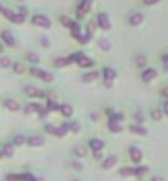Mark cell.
<instances>
[{"label":"cell","instance_id":"obj_19","mask_svg":"<svg viewBox=\"0 0 168 181\" xmlns=\"http://www.w3.org/2000/svg\"><path fill=\"white\" fill-rule=\"evenodd\" d=\"M5 106H6V108H9L13 112H16V110L20 109V106H19V103L15 99H8V101H5Z\"/></svg>","mask_w":168,"mask_h":181},{"label":"cell","instance_id":"obj_34","mask_svg":"<svg viewBox=\"0 0 168 181\" xmlns=\"http://www.w3.org/2000/svg\"><path fill=\"white\" fill-rule=\"evenodd\" d=\"M24 141H25V138L22 137V135H16L15 138H14V144L15 145H22L24 144Z\"/></svg>","mask_w":168,"mask_h":181},{"label":"cell","instance_id":"obj_5","mask_svg":"<svg viewBox=\"0 0 168 181\" xmlns=\"http://www.w3.org/2000/svg\"><path fill=\"white\" fill-rule=\"evenodd\" d=\"M104 77H105V79H104V81H105V86H106V87H111V86H113V81H114V78L116 77L115 70L106 67V68L104 70Z\"/></svg>","mask_w":168,"mask_h":181},{"label":"cell","instance_id":"obj_36","mask_svg":"<svg viewBox=\"0 0 168 181\" xmlns=\"http://www.w3.org/2000/svg\"><path fill=\"white\" fill-rule=\"evenodd\" d=\"M0 64H2V66L3 67H9L10 65H11V61H10V58H8V57H2V60H0Z\"/></svg>","mask_w":168,"mask_h":181},{"label":"cell","instance_id":"obj_40","mask_svg":"<svg viewBox=\"0 0 168 181\" xmlns=\"http://www.w3.org/2000/svg\"><path fill=\"white\" fill-rule=\"evenodd\" d=\"M137 65H139L140 67L146 65V57H145V56H139V57H137Z\"/></svg>","mask_w":168,"mask_h":181},{"label":"cell","instance_id":"obj_42","mask_svg":"<svg viewBox=\"0 0 168 181\" xmlns=\"http://www.w3.org/2000/svg\"><path fill=\"white\" fill-rule=\"evenodd\" d=\"M82 56H84V55H83L82 52H78V53H74V55H72V56H71V60H72V61H76V62H77V61H78V60H79Z\"/></svg>","mask_w":168,"mask_h":181},{"label":"cell","instance_id":"obj_11","mask_svg":"<svg viewBox=\"0 0 168 181\" xmlns=\"http://www.w3.org/2000/svg\"><path fill=\"white\" fill-rule=\"evenodd\" d=\"M89 145H90V148L94 150V152H100V150L104 148V143L102 140H99V139H91L89 141Z\"/></svg>","mask_w":168,"mask_h":181},{"label":"cell","instance_id":"obj_30","mask_svg":"<svg viewBox=\"0 0 168 181\" xmlns=\"http://www.w3.org/2000/svg\"><path fill=\"white\" fill-rule=\"evenodd\" d=\"M124 119V115H122V113H113L111 115H110V122H121V120Z\"/></svg>","mask_w":168,"mask_h":181},{"label":"cell","instance_id":"obj_38","mask_svg":"<svg viewBox=\"0 0 168 181\" xmlns=\"http://www.w3.org/2000/svg\"><path fill=\"white\" fill-rule=\"evenodd\" d=\"M69 129L73 132V133H78L79 132V124L77 122H71L69 123Z\"/></svg>","mask_w":168,"mask_h":181},{"label":"cell","instance_id":"obj_15","mask_svg":"<svg viewBox=\"0 0 168 181\" xmlns=\"http://www.w3.org/2000/svg\"><path fill=\"white\" fill-rule=\"evenodd\" d=\"M142 20H144V16H142V14H140V13L133 14V15L130 17V22H131V25H133V26L140 25V24L142 22Z\"/></svg>","mask_w":168,"mask_h":181},{"label":"cell","instance_id":"obj_35","mask_svg":"<svg viewBox=\"0 0 168 181\" xmlns=\"http://www.w3.org/2000/svg\"><path fill=\"white\" fill-rule=\"evenodd\" d=\"M6 180L14 181V180H25V175H8Z\"/></svg>","mask_w":168,"mask_h":181},{"label":"cell","instance_id":"obj_39","mask_svg":"<svg viewBox=\"0 0 168 181\" xmlns=\"http://www.w3.org/2000/svg\"><path fill=\"white\" fill-rule=\"evenodd\" d=\"M147 171H148V168H146V166H140V168H137V169H136V175L141 176V175L146 174Z\"/></svg>","mask_w":168,"mask_h":181},{"label":"cell","instance_id":"obj_17","mask_svg":"<svg viewBox=\"0 0 168 181\" xmlns=\"http://www.w3.org/2000/svg\"><path fill=\"white\" fill-rule=\"evenodd\" d=\"M116 160H118V158H116L115 155L109 156V158L103 163V168H104V169H111V168L116 164Z\"/></svg>","mask_w":168,"mask_h":181},{"label":"cell","instance_id":"obj_22","mask_svg":"<svg viewBox=\"0 0 168 181\" xmlns=\"http://www.w3.org/2000/svg\"><path fill=\"white\" fill-rule=\"evenodd\" d=\"M71 30H72V34H73V36H74L76 39H78V37L82 35V34H80V26H79V24L76 22V21H73V25H72Z\"/></svg>","mask_w":168,"mask_h":181},{"label":"cell","instance_id":"obj_21","mask_svg":"<svg viewBox=\"0 0 168 181\" xmlns=\"http://www.w3.org/2000/svg\"><path fill=\"white\" fill-rule=\"evenodd\" d=\"M130 130L133 134H137V135H146L147 134V129H145L142 127H139V125H131L130 127Z\"/></svg>","mask_w":168,"mask_h":181},{"label":"cell","instance_id":"obj_33","mask_svg":"<svg viewBox=\"0 0 168 181\" xmlns=\"http://www.w3.org/2000/svg\"><path fill=\"white\" fill-rule=\"evenodd\" d=\"M151 114H152V118L155 120H161L162 119V112L159 109H153Z\"/></svg>","mask_w":168,"mask_h":181},{"label":"cell","instance_id":"obj_13","mask_svg":"<svg viewBox=\"0 0 168 181\" xmlns=\"http://www.w3.org/2000/svg\"><path fill=\"white\" fill-rule=\"evenodd\" d=\"M71 62H72L71 57H68V58L61 57V58H56V60H54V65H56L57 67H64V66H68Z\"/></svg>","mask_w":168,"mask_h":181},{"label":"cell","instance_id":"obj_18","mask_svg":"<svg viewBox=\"0 0 168 181\" xmlns=\"http://www.w3.org/2000/svg\"><path fill=\"white\" fill-rule=\"evenodd\" d=\"M98 77H99V72H98V71H93V72L85 73V75L83 76V79H84V82H93V81H95Z\"/></svg>","mask_w":168,"mask_h":181},{"label":"cell","instance_id":"obj_53","mask_svg":"<svg viewBox=\"0 0 168 181\" xmlns=\"http://www.w3.org/2000/svg\"><path fill=\"white\" fill-rule=\"evenodd\" d=\"M152 180H153V181H156V180H158V181H162L163 179H162V177H157V176H155V177H152Z\"/></svg>","mask_w":168,"mask_h":181},{"label":"cell","instance_id":"obj_7","mask_svg":"<svg viewBox=\"0 0 168 181\" xmlns=\"http://www.w3.org/2000/svg\"><path fill=\"white\" fill-rule=\"evenodd\" d=\"M25 92H26V94H27V96H30V97L42 98V97H45V96H46V93L43 92V90H40V89L35 88V87H32V86H27V87L25 88Z\"/></svg>","mask_w":168,"mask_h":181},{"label":"cell","instance_id":"obj_4","mask_svg":"<svg viewBox=\"0 0 168 181\" xmlns=\"http://www.w3.org/2000/svg\"><path fill=\"white\" fill-rule=\"evenodd\" d=\"M98 25L103 30H109L110 29V21H109V17H108V15L105 13L98 14Z\"/></svg>","mask_w":168,"mask_h":181},{"label":"cell","instance_id":"obj_16","mask_svg":"<svg viewBox=\"0 0 168 181\" xmlns=\"http://www.w3.org/2000/svg\"><path fill=\"white\" fill-rule=\"evenodd\" d=\"M59 110L64 117H71L73 114V108L69 104H62L59 107Z\"/></svg>","mask_w":168,"mask_h":181},{"label":"cell","instance_id":"obj_41","mask_svg":"<svg viewBox=\"0 0 168 181\" xmlns=\"http://www.w3.org/2000/svg\"><path fill=\"white\" fill-rule=\"evenodd\" d=\"M135 119H136V122H139V123H142L144 120H145V118H144V114H142L141 112H137V113L135 114Z\"/></svg>","mask_w":168,"mask_h":181},{"label":"cell","instance_id":"obj_29","mask_svg":"<svg viewBox=\"0 0 168 181\" xmlns=\"http://www.w3.org/2000/svg\"><path fill=\"white\" fill-rule=\"evenodd\" d=\"M27 58H28V61L32 62V64H39V61H40L39 55L35 53V52H28L27 53Z\"/></svg>","mask_w":168,"mask_h":181},{"label":"cell","instance_id":"obj_14","mask_svg":"<svg viewBox=\"0 0 168 181\" xmlns=\"http://www.w3.org/2000/svg\"><path fill=\"white\" fill-rule=\"evenodd\" d=\"M77 64L80 66V67H90V66H93L94 65V62L91 61L90 58H88V57H85V56H82L78 61H77Z\"/></svg>","mask_w":168,"mask_h":181},{"label":"cell","instance_id":"obj_49","mask_svg":"<svg viewBox=\"0 0 168 181\" xmlns=\"http://www.w3.org/2000/svg\"><path fill=\"white\" fill-rule=\"evenodd\" d=\"M20 14H22L24 16L26 15V9L25 8H20Z\"/></svg>","mask_w":168,"mask_h":181},{"label":"cell","instance_id":"obj_31","mask_svg":"<svg viewBox=\"0 0 168 181\" xmlns=\"http://www.w3.org/2000/svg\"><path fill=\"white\" fill-rule=\"evenodd\" d=\"M61 22H62L63 26H65V27H72V25H73V21H72L69 17H67V16H62V17H61Z\"/></svg>","mask_w":168,"mask_h":181},{"label":"cell","instance_id":"obj_28","mask_svg":"<svg viewBox=\"0 0 168 181\" xmlns=\"http://www.w3.org/2000/svg\"><path fill=\"white\" fill-rule=\"evenodd\" d=\"M45 129L47 130V133L53 134V135H56V137H59V128L53 127V125H51V124H47V125L45 127Z\"/></svg>","mask_w":168,"mask_h":181},{"label":"cell","instance_id":"obj_12","mask_svg":"<svg viewBox=\"0 0 168 181\" xmlns=\"http://www.w3.org/2000/svg\"><path fill=\"white\" fill-rule=\"evenodd\" d=\"M27 143H28L30 146H40V145L43 144V138L37 137V135H35V137H30L28 140H27Z\"/></svg>","mask_w":168,"mask_h":181},{"label":"cell","instance_id":"obj_6","mask_svg":"<svg viewBox=\"0 0 168 181\" xmlns=\"http://www.w3.org/2000/svg\"><path fill=\"white\" fill-rule=\"evenodd\" d=\"M91 3H93V0H82V3L78 8V16L79 17H83L89 10H90V6H91Z\"/></svg>","mask_w":168,"mask_h":181},{"label":"cell","instance_id":"obj_20","mask_svg":"<svg viewBox=\"0 0 168 181\" xmlns=\"http://www.w3.org/2000/svg\"><path fill=\"white\" fill-rule=\"evenodd\" d=\"M13 154H14V148H13V145H11V144L4 145L3 152H2V156H8V158H10V156H13Z\"/></svg>","mask_w":168,"mask_h":181},{"label":"cell","instance_id":"obj_3","mask_svg":"<svg viewBox=\"0 0 168 181\" xmlns=\"http://www.w3.org/2000/svg\"><path fill=\"white\" fill-rule=\"evenodd\" d=\"M32 22L36 26H41V27H45V29L51 26V20L48 17L43 16V15H35L32 17Z\"/></svg>","mask_w":168,"mask_h":181},{"label":"cell","instance_id":"obj_45","mask_svg":"<svg viewBox=\"0 0 168 181\" xmlns=\"http://www.w3.org/2000/svg\"><path fill=\"white\" fill-rule=\"evenodd\" d=\"M39 113H40V115H41L42 118H45V117L47 115V110H46V109H43L42 107H41V109L39 110Z\"/></svg>","mask_w":168,"mask_h":181},{"label":"cell","instance_id":"obj_1","mask_svg":"<svg viewBox=\"0 0 168 181\" xmlns=\"http://www.w3.org/2000/svg\"><path fill=\"white\" fill-rule=\"evenodd\" d=\"M2 11H3V14L10 20V21H13L14 24H22L24 21H25V16L22 15V14H15V13H13L11 10H8L6 8H2Z\"/></svg>","mask_w":168,"mask_h":181},{"label":"cell","instance_id":"obj_10","mask_svg":"<svg viewBox=\"0 0 168 181\" xmlns=\"http://www.w3.org/2000/svg\"><path fill=\"white\" fill-rule=\"evenodd\" d=\"M2 39H3V41H4L8 46H14V45H15V39H14V36L11 35V33L6 31V30L2 33Z\"/></svg>","mask_w":168,"mask_h":181},{"label":"cell","instance_id":"obj_25","mask_svg":"<svg viewBox=\"0 0 168 181\" xmlns=\"http://www.w3.org/2000/svg\"><path fill=\"white\" fill-rule=\"evenodd\" d=\"M99 47L102 48L103 51H109V50L111 48V45H110L109 40H106V39H102V40L99 41Z\"/></svg>","mask_w":168,"mask_h":181},{"label":"cell","instance_id":"obj_50","mask_svg":"<svg viewBox=\"0 0 168 181\" xmlns=\"http://www.w3.org/2000/svg\"><path fill=\"white\" fill-rule=\"evenodd\" d=\"M164 112H166V114L168 115V102L164 103Z\"/></svg>","mask_w":168,"mask_h":181},{"label":"cell","instance_id":"obj_9","mask_svg":"<svg viewBox=\"0 0 168 181\" xmlns=\"http://www.w3.org/2000/svg\"><path fill=\"white\" fill-rule=\"evenodd\" d=\"M130 155H131V159H132L133 163H139L142 159V153H141V150L137 149V148H131Z\"/></svg>","mask_w":168,"mask_h":181},{"label":"cell","instance_id":"obj_27","mask_svg":"<svg viewBox=\"0 0 168 181\" xmlns=\"http://www.w3.org/2000/svg\"><path fill=\"white\" fill-rule=\"evenodd\" d=\"M120 175H122V176L136 175V169H132V168H124V169L120 170Z\"/></svg>","mask_w":168,"mask_h":181},{"label":"cell","instance_id":"obj_47","mask_svg":"<svg viewBox=\"0 0 168 181\" xmlns=\"http://www.w3.org/2000/svg\"><path fill=\"white\" fill-rule=\"evenodd\" d=\"M25 180H36V177H33L30 174H25Z\"/></svg>","mask_w":168,"mask_h":181},{"label":"cell","instance_id":"obj_37","mask_svg":"<svg viewBox=\"0 0 168 181\" xmlns=\"http://www.w3.org/2000/svg\"><path fill=\"white\" fill-rule=\"evenodd\" d=\"M14 72L15 73H22L24 72V66L20 64V62H16L14 65Z\"/></svg>","mask_w":168,"mask_h":181},{"label":"cell","instance_id":"obj_23","mask_svg":"<svg viewBox=\"0 0 168 181\" xmlns=\"http://www.w3.org/2000/svg\"><path fill=\"white\" fill-rule=\"evenodd\" d=\"M41 109V106L40 104H36V103H31L28 106H26L25 108V112L28 114V113H33V112H39Z\"/></svg>","mask_w":168,"mask_h":181},{"label":"cell","instance_id":"obj_24","mask_svg":"<svg viewBox=\"0 0 168 181\" xmlns=\"http://www.w3.org/2000/svg\"><path fill=\"white\" fill-rule=\"evenodd\" d=\"M109 129L113 133H120L122 130V127L119 124V122H109Z\"/></svg>","mask_w":168,"mask_h":181},{"label":"cell","instance_id":"obj_48","mask_svg":"<svg viewBox=\"0 0 168 181\" xmlns=\"http://www.w3.org/2000/svg\"><path fill=\"white\" fill-rule=\"evenodd\" d=\"M41 42H42V45H43L45 47H47V46L50 45V42H48V40H47V39H42V40H41Z\"/></svg>","mask_w":168,"mask_h":181},{"label":"cell","instance_id":"obj_46","mask_svg":"<svg viewBox=\"0 0 168 181\" xmlns=\"http://www.w3.org/2000/svg\"><path fill=\"white\" fill-rule=\"evenodd\" d=\"M159 0H145V3L147 4V5H153V4H156V3H158Z\"/></svg>","mask_w":168,"mask_h":181},{"label":"cell","instance_id":"obj_44","mask_svg":"<svg viewBox=\"0 0 168 181\" xmlns=\"http://www.w3.org/2000/svg\"><path fill=\"white\" fill-rule=\"evenodd\" d=\"M163 64H164V70L168 71V55H166L163 57Z\"/></svg>","mask_w":168,"mask_h":181},{"label":"cell","instance_id":"obj_8","mask_svg":"<svg viewBox=\"0 0 168 181\" xmlns=\"http://www.w3.org/2000/svg\"><path fill=\"white\" fill-rule=\"evenodd\" d=\"M156 76H157L156 70H153V68H148V70H146V71L142 73L141 78H142L144 82H150V81H152Z\"/></svg>","mask_w":168,"mask_h":181},{"label":"cell","instance_id":"obj_43","mask_svg":"<svg viewBox=\"0 0 168 181\" xmlns=\"http://www.w3.org/2000/svg\"><path fill=\"white\" fill-rule=\"evenodd\" d=\"M72 166H73L74 169H77L78 171H80V170L83 169V166H82V164H80V163H77V161H72Z\"/></svg>","mask_w":168,"mask_h":181},{"label":"cell","instance_id":"obj_26","mask_svg":"<svg viewBox=\"0 0 168 181\" xmlns=\"http://www.w3.org/2000/svg\"><path fill=\"white\" fill-rule=\"evenodd\" d=\"M74 154H76L77 156H79V158H84V156L87 155V150H85L84 146L79 145V146H76V148H74Z\"/></svg>","mask_w":168,"mask_h":181},{"label":"cell","instance_id":"obj_32","mask_svg":"<svg viewBox=\"0 0 168 181\" xmlns=\"http://www.w3.org/2000/svg\"><path fill=\"white\" fill-rule=\"evenodd\" d=\"M59 107H61V106H58L54 101L48 99V102H47V109H48V110H56V109H59Z\"/></svg>","mask_w":168,"mask_h":181},{"label":"cell","instance_id":"obj_52","mask_svg":"<svg viewBox=\"0 0 168 181\" xmlns=\"http://www.w3.org/2000/svg\"><path fill=\"white\" fill-rule=\"evenodd\" d=\"M94 155H95V158H102V154L98 153V152H94Z\"/></svg>","mask_w":168,"mask_h":181},{"label":"cell","instance_id":"obj_51","mask_svg":"<svg viewBox=\"0 0 168 181\" xmlns=\"http://www.w3.org/2000/svg\"><path fill=\"white\" fill-rule=\"evenodd\" d=\"M162 94H163L164 97H168V89H163V92H162Z\"/></svg>","mask_w":168,"mask_h":181},{"label":"cell","instance_id":"obj_2","mask_svg":"<svg viewBox=\"0 0 168 181\" xmlns=\"http://www.w3.org/2000/svg\"><path fill=\"white\" fill-rule=\"evenodd\" d=\"M31 73L37 78L43 79L45 82H52L53 81V75L51 72H46V71L40 70V68H35V67L31 68Z\"/></svg>","mask_w":168,"mask_h":181}]
</instances>
